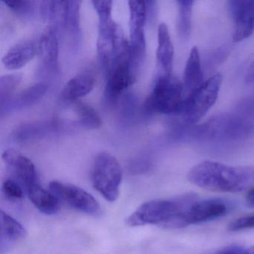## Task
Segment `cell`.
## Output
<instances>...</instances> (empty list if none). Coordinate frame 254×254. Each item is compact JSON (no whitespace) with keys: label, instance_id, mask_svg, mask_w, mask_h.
<instances>
[{"label":"cell","instance_id":"9","mask_svg":"<svg viewBox=\"0 0 254 254\" xmlns=\"http://www.w3.org/2000/svg\"><path fill=\"white\" fill-rule=\"evenodd\" d=\"M228 7L235 23L233 41L249 38L254 32V1H230Z\"/></svg>","mask_w":254,"mask_h":254},{"label":"cell","instance_id":"10","mask_svg":"<svg viewBox=\"0 0 254 254\" xmlns=\"http://www.w3.org/2000/svg\"><path fill=\"white\" fill-rule=\"evenodd\" d=\"M38 56L46 69L57 71L59 68V36L53 25L47 26L37 41Z\"/></svg>","mask_w":254,"mask_h":254},{"label":"cell","instance_id":"5","mask_svg":"<svg viewBox=\"0 0 254 254\" xmlns=\"http://www.w3.org/2000/svg\"><path fill=\"white\" fill-rule=\"evenodd\" d=\"M222 83L221 74L209 78L195 91L184 99L181 114L189 126L201 120L216 102Z\"/></svg>","mask_w":254,"mask_h":254},{"label":"cell","instance_id":"7","mask_svg":"<svg viewBox=\"0 0 254 254\" xmlns=\"http://www.w3.org/2000/svg\"><path fill=\"white\" fill-rule=\"evenodd\" d=\"M227 211L228 206L221 200H197L188 210L172 221L168 229L184 228L191 224L216 219L225 215Z\"/></svg>","mask_w":254,"mask_h":254},{"label":"cell","instance_id":"26","mask_svg":"<svg viewBox=\"0 0 254 254\" xmlns=\"http://www.w3.org/2000/svg\"><path fill=\"white\" fill-rule=\"evenodd\" d=\"M8 8L19 14H26L33 9L35 2L26 0H8L2 1Z\"/></svg>","mask_w":254,"mask_h":254},{"label":"cell","instance_id":"24","mask_svg":"<svg viewBox=\"0 0 254 254\" xmlns=\"http://www.w3.org/2000/svg\"><path fill=\"white\" fill-rule=\"evenodd\" d=\"M24 189L13 178L5 180L2 185V191L8 200L13 202L19 201L23 198Z\"/></svg>","mask_w":254,"mask_h":254},{"label":"cell","instance_id":"18","mask_svg":"<svg viewBox=\"0 0 254 254\" xmlns=\"http://www.w3.org/2000/svg\"><path fill=\"white\" fill-rule=\"evenodd\" d=\"M75 112L78 116L77 123L86 129H96L102 126L100 116L91 107L82 103H75Z\"/></svg>","mask_w":254,"mask_h":254},{"label":"cell","instance_id":"3","mask_svg":"<svg viewBox=\"0 0 254 254\" xmlns=\"http://www.w3.org/2000/svg\"><path fill=\"white\" fill-rule=\"evenodd\" d=\"M184 101L183 84L180 80L172 73H160L145 102V108L157 114H181Z\"/></svg>","mask_w":254,"mask_h":254},{"label":"cell","instance_id":"27","mask_svg":"<svg viewBox=\"0 0 254 254\" xmlns=\"http://www.w3.org/2000/svg\"><path fill=\"white\" fill-rule=\"evenodd\" d=\"M81 4V2L80 1H69V14L66 26L73 29H77L78 28Z\"/></svg>","mask_w":254,"mask_h":254},{"label":"cell","instance_id":"30","mask_svg":"<svg viewBox=\"0 0 254 254\" xmlns=\"http://www.w3.org/2000/svg\"><path fill=\"white\" fill-rule=\"evenodd\" d=\"M245 81L247 83H254V59L252 63L250 65L249 68L247 70L246 75H245Z\"/></svg>","mask_w":254,"mask_h":254},{"label":"cell","instance_id":"8","mask_svg":"<svg viewBox=\"0 0 254 254\" xmlns=\"http://www.w3.org/2000/svg\"><path fill=\"white\" fill-rule=\"evenodd\" d=\"M2 157L12 174L13 179L26 191L32 186L39 184L36 168L30 159L14 149L5 150Z\"/></svg>","mask_w":254,"mask_h":254},{"label":"cell","instance_id":"2","mask_svg":"<svg viewBox=\"0 0 254 254\" xmlns=\"http://www.w3.org/2000/svg\"><path fill=\"white\" fill-rule=\"evenodd\" d=\"M197 200V196L193 193L174 198L150 200L137 208L127 218V223L130 227L157 224L168 229L174 220L188 210Z\"/></svg>","mask_w":254,"mask_h":254},{"label":"cell","instance_id":"19","mask_svg":"<svg viewBox=\"0 0 254 254\" xmlns=\"http://www.w3.org/2000/svg\"><path fill=\"white\" fill-rule=\"evenodd\" d=\"M193 3V1L189 0L178 1L179 7V32L184 38H188L191 32Z\"/></svg>","mask_w":254,"mask_h":254},{"label":"cell","instance_id":"21","mask_svg":"<svg viewBox=\"0 0 254 254\" xmlns=\"http://www.w3.org/2000/svg\"><path fill=\"white\" fill-rule=\"evenodd\" d=\"M233 111L254 131V93L242 99Z\"/></svg>","mask_w":254,"mask_h":254},{"label":"cell","instance_id":"4","mask_svg":"<svg viewBox=\"0 0 254 254\" xmlns=\"http://www.w3.org/2000/svg\"><path fill=\"white\" fill-rule=\"evenodd\" d=\"M123 181V169L114 156L101 152L96 156L91 170V182L95 190L110 202L118 198Z\"/></svg>","mask_w":254,"mask_h":254},{"label":"cell","instance_id":"1","mask_svg":"<svg viewBox=\"0 0 254 254\" xmlns=\"http://www.w3.org/2000/svg\"><path fill=\"white\" fill-rule=\"evenodd\" d=\"M188 178L194 185L209 191L239 192L254 185V166L203 161L190 171Z\"/></svg>","mask_w":254,"mask_h":254},{"label":"cell","instance_id":"17","mask_svg":"<svg viewBox=\"0 0 254 254\" xmlns=\"http://www.w3.org/2000/svg\"><path fill=\"white\" fill-rule=\"evenodd\" d=\"M26 229L17 220L1 212V247L22 240L26 236Z\"/></svg>","mask_w":254,"mask_h":254},{"label":"cell","instance_id":"6","mask_svg":"<svg viewBox=\"0 0 254 254\" xmlns=\"http://www.w3.org/2000/svg\"><path fill=\"white\" fill-rule=\"evenodd\" d=\"M49 190L59 200L80 212L90 215H96L100 212V205L97 200L85 190L76 186L53 181L49 185Z\"/></svg>","mask_w":254,"mask_h":254},{"label":"cell","instance_id":"11","mask_svg":"<svg viewBox=\"0 0 254 254\" xmlns=\"http://www.w3.org/2000/svg\"><path fill=\"white\" fill-rule=\"evenodd\" d=\"M37 55V42L25 40L11 47L2 58V62L8 70H17L26 66Z\"/></svg>","mask_w":254,"mask_h":254},{"label":"cell","instance_id":"29","mask_svg":"<svg viewBox=\"0 0 254 254\" xmlns=\"http://www.w3.org/2000/svg\"><path fill=\"white\" fill-rule=\"evenodd\" d=\"M217 254H254V246L248 249L239 246L228 247L221 250Z\"/></svg>","mask_w":254,"mask_h":254},{"label":"cell","instance_id":"14","mask_svg":"<svg viewBox=\"0 0 254 254\" xmlns=\"http://www.w3.org/2000/svg\"><path fill=\"white\" fill-rule=\"evenodd\" d=\"M203 82L204 81L200 55L197 47H193L190 52L184 69V80L182 82L184 99L197 90Z\"/></svg>","mask_w":254,"mask_h":254},{"label":"cell","instance_id":"25","mask_svg":"<svg viewBox=\"0 0 254 254\" xmlns=\"http://www.w3.org/2000/svg\"><path fill=\"white\" fill-rule=\"evenodd\" d=\"M93 7L99 17V22H105L112 20L113 2L110 0L106 1H93Z\"/></svg>","mask_w":254,"mask_h":254},{"label":"cell","instance_id":"31","mask_svg":"<svg viewBox=\"0 0 254 254\" xmlns=\"http://www.w3.org/2000/svg\"><path fill=\"white\" fill-rule=\"evenodd\" d=\"M246 201L249 206H254V188L250 190L247 194Z\"/></svg>","mask_w":254,"mask_h":254},{"label":"cell","instance_id":"15","mask_svg":"<svg viewBox=\"0 0 254 254\" xmlns=\"http://www.w3.org/2000/svg\"><path fill=\"white\" fill-rule=\"evenodd\" d=\"M32 204L46 215H54L60 209V200L52 192L41 187L39 184L32 186L26 190Z\"/></svg>","mask_w":254,"mask_h":254},{"label":"cell","instance_id":"12","mask_svg":"<svg viewBox=\"0 0 254 254\" xmlns=\"http://www.w3.org/2000/svg\"><path fill=\"white\" fill-rule=\"evenodd\" d=\"M133 83L130 74L129 60L123 61L113 66L108 72L105 93L110 99L118 97Z\"/></svg>","mask_w":254,"mask_h":254},{"label":"cell","instance_id":"23","mask_svg":"<svg viewBox=\"0 0 254 254\" xmlns=\"http://www.w3.org/2000/svg\"><path fill=\"white\" fill-rule=\"evenodd\" d=\"M21 81L19 75H5L0 78V103L1 106L11 97Z\"/></svg>","mask_w":254,"mask_h":254},{"label":"cell","instance_id":"20","mask_svg":"<svg viewBox=\"0 0 254 254\" xmlns=\"http://www.w3.org/2000/svg\"><path fill=\"white\" fill-rule=\"evenodd\" d=\"M46 83H38L23 90L16 99L15 103L20 106H29L38 102L48 90Z\"/></svg>","mask_w":254,"mask_h":254},{"label":"cell","instance_id":"13","mask_svg":"<svg viewBox=\"0 0 254 254\" xmlns=\"http://www.w3.org/2000/svg\"><path fill=\"white\" fill-rule=\"evenodd\" d=\"M95 84L96 78L91 72H80L65 84L61 93V99L64 102H77L89 94L94 88Z\"/></svg>","mask_w":254,"mask_h":254},{"label":"cell","instance_id":"16","mask_svg":"<svg viewBox=\"0 0 254 254\" xmlns=\"http://www.w3.org/2000/svg\"><path fill=\"white\" fill-rule=\"evenodd\" d=\"M158 47L157 59L161 68V73L172 74L173 66L174 47L169 29L165 23H161L158 28Z\"/></svg>","mask_w":254,"mask_h":254},{"label":"cell","instance_id":"28","mask_svg":"<svg viewBox=\"0 0 254 254\" xmlns=\"http://www.w3.org/2000/svg\"><path fill=\"white\" fill-rule=\"evenodd\" d=\"M251 228H254V214L238 218L228 226L230 231H239Z\"/></svg>","mask_w":254,"mask_h":254},{"label":"cell","instance_id":"22","mask_svg":"<svg viewBox=\"0 0 254 254\" xmlns=\"http://www.w3.org/2000/svg\"><path fill=\"white\" fill-rule=\"evenodd\" d=\"M130 28H144L146 20V5L143 1H129Z\"/></svg>","mask_w":254,"mask_h":254}]
</instances>
